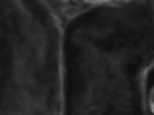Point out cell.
<instances>
[{
  "instance_id": "obj_1",
  "label": "cell",
  "mask_w": 154,
  "mask_h": 115,
  "mask_svg": "<svg viewBox=\"0 0 154 115\" xmlns=\"http://www.w3.org/2000/svg\"><path fill=\"white\" fill-rule=\"evenodd\" d=\"M145 3H93L61 29V114L145 115L154 53Z\"/></svg>"
},
{
  "instance_id": "obj_2",
  "label": "cell",
  "mask_w": 154,
  "mask_h": 115,
  "mask_svg": "<svg viewBox=\"0 0 154 115\" xmlns=\"http://www.w3.org/2000/svg\"><path fill=\"white\" fill-rule=\"evenodd\" d=\"M61 114V27L44 2H0V115Z\"/></svg>"
}]
</instances>
